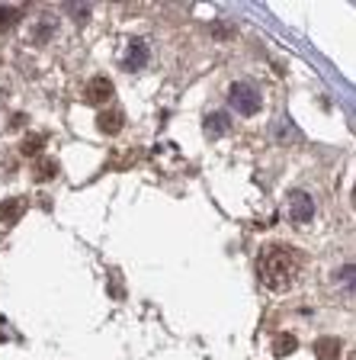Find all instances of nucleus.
Wrapping results in <instances>:
<instances>
[{"label":"nucleus","instance_id":"obj_7","mask_svg":"<svg viewBox=\"0 0 356 360\" xmlns=\"http://www.w3.org/2000/svg\"><path fill=\"white\" fill-rule=\"evenodd\" d=\"M315 357L341 360V341H337V338H318V341H315Z\"/></svg>","mask_w":356,"mask_h":360},{"label":"nucleus","instance_id":"obj_8","mask_svg":"<svg viewBox=\"0 0 356 360\" xmlns=\"http://www.w3.org/2000/svg\"><path fill=\"white\" fill-rule=\"evenodd\" d=\"M228 112H212V116H206V135L209 139H222L225 132H228Z\"/></svg>","mask_w":356,"mask_h":360},{"label":"nucleus","instance_id":"obj_1","mask_svg":"<svg viewBox=\"0 0 356 360\" xmlns=\"http://www.w3.org/2000/svg\"><path fill=\"white\" fill-rule=\"evenodd\" d=\"M298 277V257L292 248L273 245L260 255V280L273 292H286Z\"/></svg>","mask_w":356,"mask_h":360},{"label":"nucleus","instance_id":"obj_2","mask_svg":"<svg viewBox=\"0 0 356 360\" xmlns=\"http://www.w3.org/2000/svg\"><path fill=\"white\" fill-rule=\"evenodd\" d=\"M228 103L235 106V112L241 116H257L260 106H263V97H260V90L247 81H237L228 87Z\"/></svg>","mask_w":356,"mask_h":360},{"label":"nucleus","instance_id":"obj_9","mask_svg":"<svg viewBox=\"0 0 356 360\" xmlns=\"http://www.w3.org/2000/svg\"><path fill=\"white\" fill-rule=\"evenodd\" d=\"M296 347H298V338L292 335V331H282V335H276V341H273V354H276V357H289Z\"/></svg>","mask_w":356,"mask_h":360},{"label":"nucleus","instance_id":"obj_10","mask_svg":"<svg viewBox=\"0 0 356 360\" xmlns=\"http://www.w3.org/2000/svg\"><path fill=\"white\" fill-rule=\"evenodd\" d=\"M148 61V49H145V42H138L135 39L132 45H128V55H126V68H132V71H138L141 65Z\"/></svg>","mask_w":356,"mask_h":360},{"label":"nucleus","instance_id":"obj_12","mask_svg":"<svg viewBox=\"0 0 356 360\" xmlns=\"http://www.w3.org/2000/svg\"><path fill=\"white\" fill-rule=\"evenodd\" d=\"M42 145H45V135H29V139H26V142H22V155L26 158H36L39 151H42Z\"/></svg>","mask_w":356,"mask_h":360},{"label":"nucleus","instance_id":"obj_4","mask_svg":"<svg viewBox=\"0 0 356 360\" xmlns=\"http://www.w3.org/2000/svg\"><path fill=\"white\" fill-rule=\"evenodd\" d=\"M110 97H112V81L110 77H93V81L87 84V90H84V100H87L90 106H103Z\"/></svg>","mask_w":356,"mask_h":360},{"label":"nucleus","instance_id":"obj_6","mask_svg":"<svg viewBox=\"0 0 356 360\" xmlns=\"http://www.w3.org/2000/svg\"><path fill=\"white\" fill-rule=\"evenodd\" d=\"M26 212V200H4L0 202V222L4 225H13V222H20V216Z\"/></svg>","mask_w":356,"mask_h":360},{"label":"nucleus","instance_id":"obj_13","mask_svg":"<svg viewBox=\"0 0 356 360\" xmlns=\"http://www.w3.org/2000/svg\"><path fill=\"white\" fill-rule=\"evenodd\" d=\"M16 16H20V10H10V7L0 10V30H7V26L16 20Z\"/></svg>","mask_w":356,"mask_h":360},{"label":"nucleus","instance_id":"obj_5","mask_svg":"<svg viewBox=\"0 0 356 360\" xmlns=\"http://www.w3.org/2000/svg\"><path fill=\"white\" fill-rule=\"evenodd\" d=\"M122 122H126V112L119 110V106H110V110H103L97 116V129L106 135H116L119 129H122Z\"/></svg>","mask_w":356,"mask_h":360},{"label":"nucleus","instance_id":"obj_3","mask_svg":"<svg viewBox=\"0 0 356 360\" xmlns=\"http://www.w3.org/2000/svg\"><path fill=\"white\" fill-rule=\"evenodd\" d=\"M286 206H289V219H292L296 225L312 222V216H315V200H312V193H305V190H292V193L286 196Z\"/></svg>","mask_w":356,"mask_h":360},{"label":"nucleus","instance_id":"obj_11","mask_svg":"<svg viewBox=\"0 0 356 360\" xmlns=\"http://www.w3.org/2000/svg\"><path fill=\"white\" fill-rule=\"evenodd\" d=\"M55 177H58V161H55V158H39L36 180H55Z\"/></svg>","mask_w":356,"mask_h":360},{"label":"nucleus","instance_id":"obj_14","mask_svg":"<svg viewBox=\"0 0 356 360\" xmlns=\"http://www.w3.org/2000/svg\"><path fill=\"white\" fill-rule=\"evenodd\" d=\"M343 286H347V290L353 286V267H343Z\"/></svg>","mask_w":356,"mask_h":360}]
</instances>
